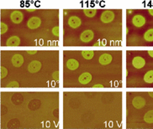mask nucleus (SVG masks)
I'll list each match as a JSON object with an SVG mask.
<instances>
[{
  "label": "nucleus",
  "instance_id": "obj_1",
  "mask_svg": "<svg viewBox=\"0 0 153 129\" xmlns=\"http://www.w3.org/2000/svg\"><path fill=\"white\" fill-rule=\"evenodd\" d=\"M114 13H113L112 11H109V10L104 11V13L101 14V17H100L101 21L104 24L111 23L114 20Z\"/></svg>",
  "mask_w": 153,
  "mask_h": 129
},
{
  "label": "nucleus",
  "instance_id": "obj_2",
  "mask_svg": "<svg viewBox=\"0 0 153 129\" xmlns=\"http://www.w3.org/2000/svg\"><path fill=\"white\" fill-rule=\"evenodd\" d=\"M10 19H11V21L14 23V24H20L23 21L24 15H23V13L20 11L14 10L10 14Z\"/></svg>",
  "mask_w": 153,
  "mask_h": 129
},
{
  "label": "nucleus",
  "instance_id": "obj_3",
  "mask_svg": "<svg viewBox=\"0 0 153 129\" xmlns=\"http://www.w3.org/2000/svg\"><path fill=\"white\" fill-rule=\"evenodd\" d=\"M41 19L38 17H31L28 20L27 26L30 29H36L41 26Z\"/></svg>",
  "mask_w": 153,
  "mask_h": 129
},
{
  "label": "nucleus",
  "instance_id": "obj_4",
  "mask_svg": "<svg viewBox=\"0 0 153 129\" xmlns=\"http://www.w3.org/2000/svg\"><path fill=\"white\" fill-rule=\"evenodd\" d=\"M41 66H42L41 62H40L39 60H33L28 66V71L32 73V74L37 73L38 71H40Z\"/></svg>",
  "mask_w": 153,
  "mask_h": 129
},
{
  "label": "nucleus",
  "instance_id": "obj_5",
  "mask_svg": "<svg viewBox=\"0 0 153 129\" xmlns=\"http://www.w3.org/2000/svg\"><path fill=\"white\" fill-rule=\"evenodd\" d=\"M132 105L136 109H141L146 105V100H145L144 97H142L140 96H137V97L133 98V100H132Z\"/></svg>",
  "mask_w": 153,
  "mask_h": 129
},
{
  "label": "nucleus",
  "instance_id": "obj_6",
  "mask_svg": "<svg viewBox=\"0 0 153 129\" xmlns=\"http://www.w3.org/2000/svg\"><path fill=\"white\" fill-rule=\"evenodd\" d=\"M132 24L137 28L144 26L146 24V18L144 16L140 15V14H136L133 18H132Z\"/></svg>",
  "mask_w": 153,
  "mask_h": 129
},
{
  "label": "nucleus",
  "instance_id": "obj_7",
  "mask_svg": "<svg viewBox=\"0 0 153 129\" xmlns=\"http://www.w3.org/2000/svg\"><path fill=\"white\" fill-rule=\"evenodd\" d=\"M94 34L92 30H85L83 31L81 34L80 35V40L83 42V43H88L90 42L91 40L94 39Z\"/></svg>",
  "mask_w": 153,
  "mask_h": 129
},
{
  "label": "nucleus",
  "instance_id": "obj_8",
  "mask_svg": "<svg viewBox=\"0 0 153 129\" xmlns=\"http://www.w3.org/2000/svg\"><path fill=\"white\" fill-rule=\"evenodd\" d=\"M132 65L136 69H141V68H143L145 66L146 60L141 56H135L132 60Z\"/></svg>",
  "mask_w": 153,
  "mask_h": 129
},
{
  "label": "nucleus",
  "instance_id": "obj_9",
  "mask_svg": "<svg viewBox=\"0 0 153 129\" xmlns=\"http://www.w3.org/2000/svg\"><path fill=\"white\" fill-rule=\"evenodd\" d=\"M68 24L72 29H76L82 24L81 18H78L77 16H72L68 19Z\"/></svg>",
  "mask_w": 153,
  "mask_h": 129
},
{
  "label": "nucleus",
  "instance_id": "obj_10",
  "mask_svg": "<svg viewBox=\"0 0 153 129\" xmlns=\"http://www.w3.org/2000/svg\"><path fill=\"white\" fill-rule=\"evenodd\" d=\"M11 61L14 67H20L24 64V57L20 54H16L12 57Z\"/></svg>",
  "mask_w": 153,
  "mask_h": 129
},
{
  "label": "nucleus",
  "instance_id": "obj_11",
  "mask_svg": "<svg viewBox=\"0 0 153 129\" xmlns=\"http://www.w3.org/2000/svg\"><path fill=\"white\" fill-rule=\"evenodd\" d=\"M92 80V75L88 72H84L82 73L81 76L78 78V81L81 83L82 85H87Z\"/></svg>",
  "mask_w": 153,
  "mask_h": 129
},
{
  "label": "nucleus",
  "instance_id": "obj_12",
  "mask_svg": "<svg viewBox=\"0 0 153 129\" xmlns=\"http://www.w3.org/2000/svg\"><path fill=\"white\" fill-rule=\"evenodd\" d=\"M112 55H109V54H103L99 58V61L101 65L103 66H106V65H108L110 64L111 61H112Z\"/></svg>",
  "mask_w": 153,
  "mask_h": 129
},
{
  "label": "nucleus",
  "instance_id": "obj_13",
  "mask_svg": "<svg viewBox=\"0 0 153 129\" xmlns=\"http://www.w3.org/2000/svg\"><path fill=\"white\" fill-rule=\"evenodd\" d=\"M20 43V39L18 36H11L6 41V45L8 46H18Z\"/></svg>",
  "mask_w": 153,
  "mask_h": 129
},
{
  "label": "nucleus",
  "instance_id": "obj_14",
  "mask_svg": "<svg viewBox=\"0 0 153 129\" xmlns=\"http://www.w3.org/2000/svg\"><path fill=\"white\" fill-rule=\"evenodd\" d=\"M79 66V63L75 59H70L67 61V67L70 71H75Z\"/></svg>",
  "mask_w": 153,
  "mask_h": 129
},
{
  "label": "nucleus",
  "instance_id": "obj_15",
  "mask_svg": "<svg viewBox=\"0 0 153 129\" xmlns=\"http://www.w3.org/2000/svg\"><path fill=\"white\" fill-rule=\"evenodd\" d=\"M144 81L149 84L153 83V71H149L145 74Z\"/></svg>",
  "mask_w": 153,
  "mask_h": 129
},
{
  "label": "nucleus",
  "instance_id": "obj_16",
  "mask_svg": "<svg viewBox=\"0 0 153 129\" xmlns=\"http://www.w3.org/2000/svg\"><path fill=\"white\" fill-rule=\"evenodd\" d=\"M144 121L146 123H153V110L148 111L145 114Z\"/></svg>",
  "mask_w": 153,
  "mask_h": 129
},
{
  "label": "nucleus",
  "instance_id": "obj_17",
  "mask_svg": "<svg viewBox=\"0 0 153 129\" xmlns=\"http://www.w3.org/2000/svg\"><path fill=\"white\" fill-rule=\"evenodd\" d=\"M82 55L85 60H92L94 55V52L93 50H83L82 51Z\"/></svg>",
  "mask_w": 153,
  "mask_h": 129
},
{
  "label": "nucleus",
  "instance_id": "obj_18",
  "mask_svg": "<svg viewBox=\"0 0 153 129\" xmlns=\"http://www.w3.org/2000/svg\"><path fill=\"white\" fill-rule=\"evenodd\" d=\"M145 40L148 42H152L153 41V29H150L147 31L145 32L144 34Z\"/></svg>",
  "mask_w": 153,
  "mask_h": 129
},
{
  "label": "nucleus",
  "instance_id": "obj_19",
  "mask_svg": "<svg viewBox=\"0 0 153 129\" xmlns=\"http://www.w3.org/2000/svg\"><path fill=\"white\" fill-rule=\"evenodd\" d=\"M84 12V14H85L87 17L88 18H93L94 17L97 13V10L96 9H84L83 10Z\"/></svg>",
  "mask_w": 153,
  "mask_h": 129
},
{
  "label": "nucleus",
  "instance_id": "obj_20",
  "mask_svg": "<svg viewBox=\"0 0 153 129\" xmlns=\"http://www.w3.org/2000/svg\"><path fill=\"white\" fill-rule=\"evenodd\" d=\"M7 75H8V70L4 66H1V68H0V78L4 79V77H6Z\"/></svg>",
  "mask_w": 153,
  "mask_h": 129
},
{
  "label": "nucleus",
  "instance_id": "obj_21",
  "mask_svg": "<svg viewBox=\"0 0 153 129\" xmlns=\"http://www.w3.org/2000/svg\"><path fill=\"white\" fill-rule=\"evenodd\" d=\"M8 25L7 24H5L4 23L1 22L0 24V33H1V35H4L5 34L6 32L8 31Z\"/></svg>",
  "mask_w": 153,
  "mask_h": 129
},
{
  "label": "nucleus",
  "instance_id": "obj_22",
  "mask_svg": "<svg viewBox=\"0 0 153 129\" xmlns=\"http://www.w3.org/2000/svg\"><path fill=\"white\" fill-rule=\"evenodd\" d=\"M7 87H9V88H18V87H19V84L17 81H12V82H10L7 85Z\"/></svg>",
  "mask_w": 153,
  "mask_h": 129
},
{
  "label": "nucleus",
  "instance_id": "obj_23",
  "mask_svg": "<svg viewBox=\"0 0 153 129\" xmlns=\"http://www.w3.org/2000/svg\"><path fill=\"white\" fill-rule=\"evenodd\" d=\"M52 34H53L55 36L58 37L59 36V27L58 26H56L52 29Z\"/></svg>",
  "mask_w": 153,
  "mask_h": 129
},
{
  "label": "nucleus",
  "instance_id": "obj_24",
  "mask_svg": "<svg viewBox=\"0 0 153 129\" xmlns=\"http://www.w3.org/2000/svg\"><path fill=\"white\" fill-rule=\"evenodd\" d=\"M52 76H53V78H55L56 80H57L59 79V72L57 71H55L54 73L52 74Z\"/></svg>",
  "mask_w": 153,
  "mask_h": 129
},
{
  "label": "nucleus",
  "instance_id": "obj_25",
  "mask_svg": "<svg viewBox=\"0 0 153 129\" xmlns=\"http://www.w3.org/2000/svg\"><path fill=\"white\" fill-rule=\"evenodd\" d=\"M93 88H104V86L102 84H96L93 86Z\"/></svg>",
  "mask_w": 153,
  "mask_h": 129
},
{
  "label": "nucleus",
  "instance_id": "obj_26",
  "mask_svg": "<svg viewBox=\"0 0 153 129\" xmlns=\"http://www.w3.org/2000/svg\"><path fill=\"white\" fill-rule=\"evenodd\" d=\"M27 53L29 55H35V54L37 53V51H36V50H29V51H27Z\"/></svg>",
  "mask_w": 153,
  "mask_h": 129
},
{
  "label": "nucleus",
  "instance_id": "obj_27",
  "mask_svg": "<svg viewBox=\"0 0 153 129\" xmlns=\"http://www.w3.org/2000/svg\"><path fill=\"white\" fill-rule=\"evenodd\" d=\"M148 55L152 57V58H153V50H149Z\"/></svg>",
  "mask_w": 153,
  "mask_h": 129
},
{
  "label": "nucleus",
  "instance_id": "obj_28",
  "mask_svg": "<svg viewBox=\"0 0 153 129\" xmlns=\"http://www.w3.org/2000/svg\"><path fill=\"white\" fill-rule=\"evenodd\" d=\"M148 12H149V13H150V14H151V15H152V16H153V9H149V10H148Z\"/></svg>",
  "mask_w": 153,
  "mask_h": 129
},
{
  "label": "nucleus",
  "instance_id": "obj_29",
  "mask_svg": "<svg viewBox=\"0 0 153 129\" xmlns=\"http://www.w3.org/2000/svg\"><path fill=\"white\" fill-rule=\"evenodd\" d=\"M149 96L153 98V92H149Z\"/></svg>",
  "mask_w": 153,
  "mask_h": 129
},
{
  "label": "nucleus",
  "instance_id": "obj_30",
  "mask_svg": "<svg viewBox=\"0 0 153 129\" xmlns=\"http://www.w3.org/2000/svg\"><path fill=\"white\" fill-rule=\"evenodd\" d=\"M131 12H132V10H128V13H131Z\"/></svg>",
  "mask_w": 153,
  "mask_h": 129
}]
</instances>
